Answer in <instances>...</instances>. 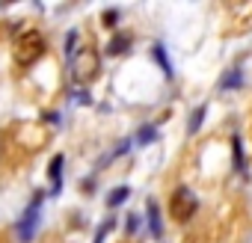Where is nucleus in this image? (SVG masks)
I'll use <instances>...</instances> for the list:
<instances>
[{"mask_svg": "<svg viewBox=\"0 0 252 243\" xmlns=\"http://www.w3.org/2000/svg\"><path fill=\"white\" fill-rule=\"evenodd\" d=\"M205 113H208V107H199V110L190 116V125H187V131H190V134H196V131L202 128V119H205Z\"/></svg>", "mask_w": 252, "mask_h": 243, "instance_id": "12", "label": "nucleus"}, {"mask_svg": "<svg viewBox=\"0 0 252 243\" xmlns=\"http://www.w3.org/2000/svg\"><path fill=\"white\" fill-rule=\"evenodd\" d=\"M234 163H237V169H243V152H240V140H234Z\"/></svg>", "mask_w": 252, "mask_h": 243, "instance_id": "16", "label": "nucleus"}, {"mask_svg": "<svg viewBox=\"0 0 252 243\" xmlns=\"http://www.w3.org/2000/svg\"><path fill=\"white\" fill-rule=\"evenodd\" d=\"M42 193L27 205V211H24V216L18 219V225H15V234H18V240L21 243H30L33 240V234H36V225H39V213H42Z\"/></svg>", "mask_w": 252, "mask_h": 243, "instance_id": "4", "label": "nucleus"}, {"mask_svg": "<svg viewBox=\"0 0 252 243\" xmlns=\"http://www.w3.org/2000/svg\"><path fill=\"white\" fill-rule=\"evenodd\" d=\"M128 45H131V33H119V36H113V39H110V45H107V54H110V57H116V54H125V51H128Z\"/></svg>", "mask_w": 252, "mask_h": 243, "instance_id": "7", "label": "nucleus"}, {"mask_svg": "<svg viewBox=\"0 0 252 243\" xmlns=\"http://www.w3.org/2000/svg\"><path fill=\"white\" fill-rule=\"evenodd\" d=\"M128 196H131V187H125V184H122V187H116V190L107 196V208H119Z\"/></svg>", "mask_w": 252, "mask_h": 243, "instance_id": "10", "label": "nucleus"}, {"mask_svg": "<svg viewBox=\"0 0 252 243\" xmlns=\"http://www.w3.org/2000/svg\"><path fill=\"white\" fill-rule=\"evenodd\" d=\"M152 54H155V60L160 62L163 74H166V77H172L175 71H172V62H169V57H166V48H163V45H155V51H152Z\"/></svg>", "mask_w": 252, "mask_h": 243, "instance_id": "9", "label": "nucleus"}, {"mask_svg": "<svg viewBox=\"0 0 252 243\" xmlns=\"http://www.w3.org/2000/svg\"><path fill=\"white\" fill-rule=\"evenodd\" d=\"M74 45H77V30H71V33L65 36V57H68V60L77 54V48H74Z\"/></svg>", "mask_w": 252, "mask_h": 243, "instance_id": "13", "label": "nucleus"}, {"mask_svg": "<svg viewBox=\"0 0 252 243\" xmlns=\"http://www.w3.org/2000/svg\"><path fill=\"white\" fill-rule=\"evenodd\" d=\"M63 166H65V157H63V154H57V157L51 160V166H48V175H51V193H54V196L63 190Z\"/></svg>", "mask_w": 252, "mask_h": 243, "instance_id": "5", "label": "nucleus"}, {"mask_svg": "<svg viewBox=\"0 0 252 243\" xmlns=\"http://www.w3.org/2000/svg\"><path fill=\"white\" fill-rule=\"evenodd\" d=\"M68 71H71V80H74L77 86L92 83V80L98 77V71H101V57H98V51H95V48H80V51L68 60Z\"/></svg>", "mask_w": 252, "mask_h": 243, "instance_id": "2", "label": "nucleus"}, {"mask_svg": "<svg viewBox=\"0 0 252 243\" xmlns=\"http://www.w3.org/2000/svg\"><path fill=\"white\" fill-rule=\"evenodd\" d=\"M196 208H199V202H196V196H193L190 187H175L172 190V196H169V213H172L175 222H187L196 213Z\"/></svg>", "mask_w": 252, "mask_h": 243, "instance_id": "3", "label": "nucleus"}, {"mask_svg": "<svg viewBox=\"0 0 252 243\" xmlns=\"http://www.w3.org/2000/svg\"><path fill=\"white\" fill-rule=\"evenodd\" d=\"M74 95H77L80 104H89V92H74Z\"/></svg>", "mask_w": 252, "mask_h": 243, "instance_id": "18", "label": "nucleus"}, {"mask_svg": "<svg viewBox=\"0 0 252 243\" xmlns=\"http://www.w3.org/2000/svg\"><path fill=\"white\" fill-rule=\"evenodd\" d=\"M137 228H140V216H134V213H131V216H128V234H134Z\"/></svg>", "mask_w": 252, "mask_h": 243, "instance_id": "17", "label": "nucleus"}, {"mask_svg": "<svg viewBox=\"0 0 252 243\" xmlns=\"http://www.w3.org/2000/svg\"><path fill=\"white\" fill-rule=\"evenodd\" d=\"M116 21H119V12H116V9H107V12H104V24H107V27H113Z\"/></svg>", "mask_w": 252, "mask_h": 243, "instance_id": "15", "label": "nucleus"}, {"mask_svg": "<svg viewBox=\"0 0 252 243\" xmlns=\"http://www.w3.org/2000/svg\"><path fill=\"white\" fill-rule=\"evenodd\" d=\"M45 54V36L39 30H24L15 42V51H12V60L18 68H30L33 62H39Z\"/></svg>", "mask_w": 252, "mask_h": 243, "instance_id": "1", "label": "nucleus"}, {"mask_svg": "<svg viewBox=\"0 0 252 243\" xmlns=\"http://www.w3.org/2000/svg\"><path fill=\"white\" fill-rule=\"evenodd\" d=\"M240 83H243V71L240 68H228L222 74V80H220V89H237Z\"/></svg>", "mask_w": 252, "mask_h": 243, "instance_id": "8", "label": "nucleus"}, {"mask_svg": "<svg viewBox=\"0 0 252 243\" xmlns=\"http://www.w3.org/2000/svg\"><path fill=\"white\" fill-rule=\"evenodd\" d=\"M149 231H152V237H160L163 234V219H160V208H158V202L155 199H149Z\"/></svg>", "mask_w": 252, "mask_h": 243, "instance_id": "6", "label": "nucleus"}, {"mask_svg": "<svg viewBox=\"0 0 252 243\" xmlns=\"http://www.w3.org/2000/svg\"><path fill=\"white\" fill-rule=\"evenodd\" d=\"M110 228H113V216L101 222V228H98V234H95V243H104V237H107V231H110Z\"/></svg>", "mask_w": 252, "mask_h": 243, "instance_id": "14", "label": "nucleus"}, {"mask_svg": "<svg viewBox=\"0 0 252 243\" xmlns=\"http://www.w3.org/2000/svg\"><path fill=\"white\" fill-rule=\"evenodd\" d=\"M155 140H158V128H155V125H143L140 134H137V146H149V143H155Z\"/></svg>", "mask_w": 252, "mask_h": 243, "instance_id": "11", "label": "nucleus"}]
</instances>
